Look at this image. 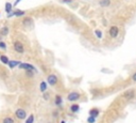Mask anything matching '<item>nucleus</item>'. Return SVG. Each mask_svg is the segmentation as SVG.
<instances>
[{
    "mask_svg": "<svg viewBox=\"0 0 136 123\" xmlns=\"http://www.w3.org/2000/svg\"><path fill=\"white\" fill-rule=\"evenodd\" d=\"M0 61H1L4 65H8L9 62H10V59H9L8 56H5V55H1V56H0Z\"/></svg>",
    "mask_w": 136,
    "mask_h": 123,
    "instance_id": "15",
    "label": "nucleus"
},
{
    "mask_svg": "<svg viewBox=\"0 0 136 123\" xmlns=\"http://www.w3.org/2000/svg\"><path fill=\"white\" fill-rule=\"evenodd\" d=\"M86 121H87V123H96V118H94V117H90V116H89V117L87 118V120H86Z\"/></svg>",
    "mask_w": 136,
    "mask_h": 123,
    "instance_id": "22",
    "label": "nucleus"
},
{
    "mask_svg": "<svg viewBox=\"0 0 136 123\" xmlns=\"http://www.w3.org/2000/svg\"><path fill=\"white\" fill-rule=\"evenodd\" d=\"M13 48L17 54H24L25 52V46L20 41H15L13 44Z\"/></svg>",
    "mask_w": 136,
    "mask_h": 123,
    "instance_id": "4",
    "label": "nucleus"
},
{
    "mask_svg": "<svg viewBox=\"0 0 136 123\" xmlns=\"http://www.w3.org/2000/svg\"><path fill=\"white\" fill-rule=\"evenodd\" d=\"M2 123H15V121H14V119L12 117H5L2 120Z\"/></svg>",
    "mask_w": 136,
    "mask_h": 123,
    "instance_id": "19",
    "label": "nucleus"
},
{
    "mask_svg": "<svg viewBox=\"0 0 136 123\" xmlns=\"http://www.w3.org/2000/svg\"><path fill=\"white\" fill-rule=\"evenodd\" d=\"M21 62L20 61H17V60H10V62H9V68L10 69H15L16 66H19V64H20Z\"/></svg>",
    "mask_w": 136,
    "mask_h": 123,
    "instance_id": "13",
    "label": "nucleus"
},
{
    "mask_svg": "<svg viewBox=\"0 0 136 123\" xmlns=\"http://www.w3.org/2000/svg\"><path fill=\"white\" fill-rule=\"evenodd\" d=\"M26 73H27L28 76L33 77V76H34V73H35V72H34V71H26Z\"/></svg>",
    "mask_w": 136,
    "mask_h": 123,
    "instance_id": "25",
    "label": "nucleus"
},
{
    "mask_svg": "<svg viewBox=\"0 0 136 123\" xmlns=\"http://www.w3.org/2000/svg\"><path fill=\"white\" fill-rule=\"evenodd\" d=\"M54 104H55V106H58V107L62 106V104H63V97H62L60 94H56V95H55Z\"/></svg>",
    "mask_w": 136,
    "mask_h": 123,
    "instance_id": "10",
    "label": "nucleus"
},
{
    "mask_svg": "<svg viewBox=\"0 0 136 123\" xmlns=\"http://www.w3.org/2000/svg\"><path fill=\"white\" fill-rule=\"evenodd\" d=\"M131 79H132V81H134V83H136V72L132 75V77H131Z\"/></svg>",
    "mask_w": 136,
    "mask_h": 123,
    "instance_id": "26",
    "label": "nucleus"
},
{
    "mask_svg": "<svg viewBox=\"0 0 136 123\" xmlns=\"http://www.w3.org/2000/svg\"><path fill=\"white\" fill-rule=\"evenodd\" d=\"M99 115H100V110L98 108H92L89 110V116L90 117H94V118L97 119L99 117Z\"/></svg>",
    "mask_w": 136,
    "mask_h": 123,
    "instance_id": "9",
    "label": "nucleus"
},
{
    "mask_svg": "<svg viewBox=\"0 0 136 123\" xmlns=\"http://www.w3.org/2000/svg\"><path fill=\"white\" fill-rule=\"evenodd\" d=\"M43 98H44L45 101H49V99H50V94H49L48 92H45V93L43 94Z\"/></svg>",
    "mask_w": 136,
    "mask_h": 123,
    "instance_id": "23",
    "label": "nucleus"
},
{
    "mask_svg": "<svg viewBox=\"0 0 136 123\" xmlns=\"http://www.w3.org/2000/svg\"><path fill=\"white\" fill-rule=\"evenodd\" d=\"M22 25H24L25 27H30L33 25V19L31 17H26L24 18V20H22Z\"/></svg>",
    "mask_w": 136,
    "mask_h": 123,
    "instance_id": "11",
    "label": "nucleus"
},
{
    "mask_svg": "<svg viewBox=\"0 0 136 123\" xmlns=\"http://www.w3.org/2000/svg\"><path fill=\"white\" fill-rule=\"evenodd\" d=\"M61 123H66V121H65V120H62V121H61Z\"/></svg>",
    "mask_w": 136,
    "mask_h": 123,
    "instance_id": "29",
    "label": "nucleus"
},
{
    "mask_svg": "<svg viewBox=\"0 0 136 123\" xmlns=\"http://www.w3.org/2000/svg\"><path fill=\"white\" fill-rule=\"evenodd\" d=\"M25 121H26V123H34V121H35V117H34V115H30Z\"/></svg>",
    "mask_w": 136,
    "mask_h": 123,
    "instance_id": "20",
    "label": "nucleus"
},
{
    "mask_svg": "<svg viewBox=\"0 0 136 123\" xmlns=\"http://www.w3.org/2000/svg\"><path fill=\"white\" fill-rule=\"evenodd\" d=\"M26 14L25 11H22V10H16L14 11V16H17V17H21V16H24Z\"/></svg>",
    "mask_w": 136,
    "mask_h": 123,
    "instance_id": "17",
    "label": "nucleus"
},
{
    "mask_svg": "<svg viewBox=\"0 0 136 123\" xmlns=\"http://www.w3.org/2000/svg\"><path fill=\"white\" fill-rule=\"evenodd\" d=\"M19 1H20V0H16V2H15V4H17V3L19 2Z\"/></svg>",
    "mask_w": 136,
    "mask_h": 123,
    "instance_id": "30",
    "label": "nucleus"
},
{
    "mask_svg": "<svg viewBox=\"0 0 136 123\" xmlns=\"http://www.w3.org/2000/svg\"><path fill=\"white\" fill-rule=\"evenodd\" d=\"M0 49H3V50L6 49V44L3 41H0Z\"/></svg>",
    "mask_w": 136,
    "mask_h": 123,
    "instance_id": "24",
    "label": "nucleus"
},
{
    "mask_svg": "<svg viewBox=\"0 0 136 123\" xmlns=\"http://www.w3.org/2000/svg\"><path fill=\"white\" fill-rule=\"evenodd\" d=\"M99 5L102 7V8H107V7L111 5V0H100Z\"/></svg>",
    "mask_w": 136,
    "mask_h": 123,
    "instance_id": "14",
    "label": "nucleus"
},
{
    "mask_svg": "<svg viewBox=\"0 0 136 123\" xmlns=\"http://www.w3.org/2000/svg\"><path fill=\"white\" fill-rule=\"evenodd\" d=\"M58 83H59V78H58V76H56L55 74H49L47 76V84L49 86L53 87L55 85H58Z\"/></svg>",
    "mask_w": 136,
    "mask_h": 123,
    "instance_id": "5",
    "label": "nucleus"
},
{
    "mask_svg": "<svg viewBox=\"0 0 136 123\" xmlns=\"http://www.w3.org/2000/svg\"><path fill=\"white\" fill-rule=\"evenodd\" d=\"M72 0H62V2H71Z\"/></svg>",
    "mask_w": 136,
    "mask_h": 123,
    "instance_id": "28",
    "label": "nucleus"
},
{
    "mask_svg": "<svg viewBox=\"0 0 136 123\" xmlns=\"http://www.w3.org/2000/svg\"><path fill=\"white\" fill-rule=\"evenodd\" d=\"M9 31H10L9 27H2L1 29H0V34H1V36H8Z\"/></svg>",
    "mask_w": 136,
    "mask_h": 123,
    "instance_id": "18",
    "label": "nucleus"
},
{
    "mask_svg": "<svg viewBox=\"0 0 136 123\" xmlns=\"http://www.w3.org/2000/svg\"><path fill=\"white\" fill-rule=\"evenodd\" d=\"M4 9H5V12L6 13H12V10H13V4L11 3V2H6L5 3V7H4Z\"/></svg>",
    "mask_w": 136,
    "mask_h": 123,
    "instance_id": "16",
    "label": "nucleus"
},
{
    "mask_svg": "<svg viewBox=\"0 0 136 123\" xmlns=\"http://www.w3.org/2000/svg\"><path fill=\"white\" fill-rule=\"evenodd\" d=\"M52 116H53V118H58L59 113H58V111H53V113H52Z\"/></svg>",
    "mask_w": 136,
    "mask_h": 123,
    "instance_id": "27",
    "label": "nucleus"
},
{
    "mask_svg": "<svg viewBox=\"0 0 136 123\" xmlns=\"http://www.w3.org/2000/svg\"><path fill=\"white\" fill-rule=\"evenodd\" d=\"M80 109H81V107H80V105H79V104H72V105L69 107V110L71 111L72 114L79 113V111H80Z\"/></svg>",
    "mask_w": 136,
    "mask_h": 123,
    "instance_id": "12",
    "label": "nucleus"
},
{
    "mask_svg": "<svg viewBox=\"0 0 136 123\" xmlns=\"http://www.w3.org/2000/svg\"><path fill=\"white\" fill-rule=\"evenodd\" d=\"M15 117L18 119V120H26L28 118V115H27V111L24 109V108H17L15 110Z\"/></svg>",
    "mask_w": 136,
    "mask_h": 123,
    "instance_id": "3",
    "label": "nucleus"
},
{
    "mask_svg": "<svg viewBox=\"0 0 136 123\" xmlns=\"http://www.w3.org/2000/svg\"><path fill=\"white\" fill-rule=\"evenodd\" d=\"M19 69H21V70H25V71H34V72H37V70H36V68L34 65H32V64H30V63H25V62H21L20 64H19V66H18Z\"/></svg>",
    "mask_w": 136,
    "mask_h": 123,
    "instance_id": "6",
    "label": "nucleus"
},
{
    "mask_svg": "<svg viewBox=\"0 0 136 123\" xmlns=\"http://www.w3.org/2000/svg\"><path fill=\"white\" fill-rule=\"evenodd\" d=\"M135 95H136V92H135L134 89H129V90L124 91L121 96H122L123 99H126V101H132V99H134Z\"/></svg>",
    "mask_w": 136,
    "mask_h": 123,
    "instance_id": "2",
    "label": "nucleus"
},
{
    "mask_svg": "<svg viewBox=\"0 0 136 123\" xmlns=\"http://www.w3.org/2000/svg\"><path fill=\"white\" fill-rule=\"evenodd\" d=\"M48 84H47V81H45V80H43V81H40V84H39V91L44 94L45 92H47V89H48Z\"/></svg>",
    "mask_w": 136,
    "mask_h": 123,
    "instance_id": "8",
    "label": "nucleus"
},
{
    "mask_svg": "<svg viewBox=\"0 0 136 123\" xmlns=\"http://www.w3.org/2000/svg\"><path fill=\"white\" fill-rule=\"evenodd\" d=\"M81 97V93L78 92V91H71L67 94V101L68 102H77V101H79Z\"/></svg>",
    "mask_w": 136,
    "mask_h": 123,
    "instance_id": "1",
    "label": "nucleus"
},
{
    "mask_svg": "<svg viewBox=\"0 0 136 123\" xmlns=\"http://www.w3.org/2000/svg\"><path fill=\"white\" fill-rule=\"evenodd\" d=\"M108 34L112 39H116L119 36V28L117 26H112L108 30Z\"/></svg>",
    "mask_w": 136,
    "mask_h": 123,
    "instance_id": "7",
    "label": "nucleus"
},
{
    "mask_svg": "<svg viewBox=\"0 0 136 123\" xmlns=\"http://www.w3.org/2000/svg\"><path fill=\"white\" fill-rule=\"evenodd\" d=\"M95 36H96L98 39H102V36H103V34H102V31H101V30L96 29V30H95Z\"/></svg>",
    "mask_w": 136,
    "mask_h": 123,
    "instance_id": "21",
    "label": "nucleus"
}]
</instances>
